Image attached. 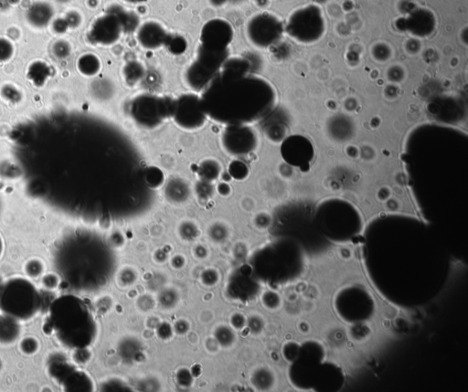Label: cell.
Here are the masks:
<instances>
[{
	"mask_svg": "<svg viewBox=\"0 0 468 392\" xmlns=\"http://www.w3.org/2000/svg\"><path fill=\"white\" fill-rule=\"evenodd\" d=\"M202 107L208 118L229 125H250L272 113L276 92L267 80L251 75L218 73L202 91Z\"/></svg>",
	"mask_w": 468,
	"mask_h": 392,
	"instance_id": "1",
	"label": "cell"
},
{
	"mask_svg": "<svg viewBox=\"0 0 468 392\" xmlns=\"http://www.w3.org/2000/svg\"><path fill=\"white\" fill-rule=\"evenodd\" d=\"M56 331L67 346L84 349L93 343L96 325L92 314L81 299L66 296L58 299L52 308Z\"/></svg>",
	"mask_w": 468,
	"mask_h": 392,
	"instance_id": "2",
	"label": "cell"
},
{
	"mask_svg": "<svg viewBox=\"0 0 468 392\" xmlns=\"http://www.w3.org/2000/svg\"><path fill=\"white\" fill-rule=\"evenodd\" d=\"M285 32L297 43L311 45L324 37L326 20L319 6L310 4L297 8L289 15Z\"/></svg>",
	"mask_w": 468,
	"mask_h": 392,
	"instance_id": "3",
	"label": "cell"
},
{
	"mask_svg": "<svg viewBox=\"0 0 468 392\" xmlns=\"http://www.w3.org/2000/svg\"><path fill=\"white\" fill-rule=\"evenodd\" d=\"M173 99L154 93H141L128 105V114L135 125L155 129L172 118Z\"/></svg>",
	"mask_w": 468,
	"mask_h": 392,
	"instance_id": "4",
	"label": "cell"
},
{
	"mask_svg": "<svg viewBox=\"0 0 468 392\" xmlns=\"http://www.w3.org/2000/svg\"><path fill=\"white\" fill-rule=\"evenodd\" d=\"M229 57V50L218 51L199 45L195 59L185 72L184 80L187 86L194 92H202Z\"/></svg>",
	"mask_w": 468,
	"mask_h": 392,
	"instance_id": "5",
	"label": "cell"
},
{
	"mask_svg": "<svg viewBox=\"0 0 468 392\" xmlns=\"http://www.w3.org/2000/svg\"><path fill=\"white\" fill-rule=\"evenodd\" d=\"M246 37L256 48L267 49L278 43L285 32V24L276 15L261 13L247 22Z\"/></svg>",
	"mask_w": 468,
	"mask_h": 392,
	"instance_id": "6",
	"label": "cell"
},
{
	"mask_svg": "<svg viewBox=\"0 0 468 392\" xmlns=\"http://www.w3.org/2000/svg\"><path fill=\"white\" fill-rule=\"evenodd\" d=\"M172 118L184 130H198L208 119L202 107L201 96L195 93L181 94L173 99Z\"/></svg>",
	"mask_w": 468,
	"mask_h": 392,
	"instance_id": "7",
	"label": "cell"
},
{
	"mask_svg": "<svg viewBox=\"0 0 468 392\" xmlns=\"http://www.w3.org/2000/svg\"><path fill=\"white\" fill-rule=\"evenodd\" d=\"M259 143L258 135L248 125L226 126L222 135V144L232 157H244L255 152Z\"/></svg>",
	"mask_w": 468,
	"mask_h": 392,
	"instance_id": "8",
	"label": "cell"
},
{
	"mask_svg": "<svg viewBox=\"0 0 468 392\" xmlns=\"http://www.w3.org/2000/svg\"><path fill=\"white\" fill-rule=\"evenodd\" d=\"M125 32L119 14L111 8L93 20L88 31V40L96 45L110 46L116 43Z\"/></svg>",
	"mask_w": 468,
	"mask_h": 392,
	"instance_id": "9",
	"label": "cell"
},
{
	"mask_svg": "<svg viewBox=\"0 0 468 392\" xmlns=\"http://www.w3.org/2000/svg\"><path fill=\"white\" fill-rule=\"evenodd\" d=\"M261 287L250 264H243L229 276L227 294L239 302H249L257 296Z\"/></svg>",
	"mask_w": 468,
	"mask_h": 392,
	"instance_id": "10",
	"label": "cell"
},
{
	"mask_svg": "<svg viewBox=\"0 0 468 392\" xmlns=\"http://www.w3.org/2000/svg\"><path fill=\"white\" fill-rule=\"evenodd\" d=\"M281 155L285 163L296 169H308L315 158L313 144L303 135H290L282 141Z\"/></svg>",
	"mask_w": 468,
	"mask_h": 392,
	"instance_id": "11",
	"label": "cell"
},
{
	"mask_svg": "<svg viewBox=\"0 0 468 392\" xmlns=\"http://www.w3.org/2000/svg\"><path fill=\"white\" fill-rule=\"evenodd\" d=\"M234 29L225 19L215 17L206 22L201 29L199 45L205 48L225 51L234 40Z\"/></svg>",
	"mask_w": 468,
	"mask_h": 392,
	"instance_id": "12",
	"label": "cell"
},
{
	"mask_svg": "<svg viewBox=\"0 0 468 392\" xmlns=\"http://www.w3.org/2000/svg\"><path fill=\"white\" fill-rule=\"evenodd\" d=\"M138 43L146 50H157L166 46L170 35L162 23L147 20L137 29Z\"/></svg>",
	"mask_w": 468,
	"mask_h": 392,
	"instance_id": "13",
	"label": "cell"
},
{
	"mask_svg": "<svg viewBox=\"0 0 468 392\" xmlns=\"http://www.w3.org/2000/svg\"><path fill=\"white\" fill-rule=\"evenodd\" d=\"M54 16V10L52 5L44 1H38L29 8L26 19L33 28L43 29L52 22Z\"/></svg>",
	"mask_w": 468,
	"mask_h": 392,
	"instance_id": "14",
	"label": "cell"
},
{
	"mask_svg": "<svg viewBox=\"0 0 468 392\" xmlns=\"http://www.w3.org/2000/svg\"><path fill=\"white\" fill-rule=\"evenodd\" d=\"M141 352L140 342L135 338H125L120 341L119 352L123 361H133Z\"/></svg>",
	"mask_w": 468,
	"mask_h": 392,
	"instance_id": "15",
	"label": "cell"
},
{
	"mask_svg": "<svg viewBox=\"0 0 468 392\" xmlns=\"http://www.w3.org/2000/svg\"><path fill=\"white\" fill-rule=\"evenodd\" d=\"M17 334H19V326L13 317L0 318V342L1 343H11L16 340Z\"/></svg>",
	"mask_w": 468,
	"mask_h": 392,
	"instance_id": "16",
	"label": "cell"
},
{
	"mask_svg": "<svg viewBox=\"0 0 468 392\" xmlns=\"http://www.w3.org/2000/svg\"><path fill=\"white\" fill-rule=\"evenodd\" d=\"M190 190L188 185L181 181H172L167 186L166 196L172 202L181 203L188 199Z\"/></svg>",
	"mask_w": 468,
	"mask_h": 392,
	"instance_id": "17",
	"label": "cell"
},
{
	"mask_svg": "<svg viewBox=\"0 0 468 392\" xmlns=\"http://www.w3.org/2000/svg\"><path fill=\"white\" fill-rule=\"evenodd\" d=\"M78 69L85 76L96 75L101 69V61L97 56L91 54L82 55L78 61Z\"/></svg>",
	"mask_w": 468,
	"mask_h": 392,
	"instance_id": "18",
	"label": "cell"
},
{
	"mask_svg": "<svg viewBox=\"0 0 468 392\" xmlns=\"http://www.w3.org/2000/svg\"><path fill=\"white\" fill-rule=\"evenodd\" d=\"M222 167L213 159H206L199 165V176L202 181L211 182L219 178Z\"/></svg>",
	"mask_w": 468,
	"mask_h": 392,
	"instance_id": "19",
	"label": "cell"
},
{
	"mask_svg": "<svg viewBox=\"0 0 468 392\" xmlns=\"http://www.w3.org/2000/svg\"><path fill=\"white\" fill-rule=\"evenodd\" d=\"M123 76L126 84L135 85L139 82L144 76V68L137 61H130L126 63L123 69Z\"/></svg>",
	"mask_w": 468,
	"mask_h": 392,
	"instance_id": "20",
	"label": "cell"
},
{
	"mask_svg": "<svg viewBox=\"0 0 468 392\" xmlns=\"http://www.w3.org/2000/svg\"><path fill=\"white\" fill-rule=\"evenodd\" d=\"M214 338L220 346L229 347L234 345L236 337L232 327L228 326H220L215 329Z\"/></svg>",
	"mask_w": 468,
	"mask_h": 392,
	"instance_id": "21",
	"label": "cell"
},
{
	"mask_svg": "<svg viewBox=\"0 0 468 392\" xmlns=\"http://www.w3.org/2000/svg\"><path fill=\"white\" fill-rule=\"evenodd\" d=\"M145 178L146 184L153 190L160 188L164 183V174L160 169L156 167H146Z\"/></svg>",
	"mask_w": 468,
	"mask_h": 392,
	"instance_id": "22",
	"label": "cell"
},
{
	"mask_svg": "<svg viewBox=\"0 0 468 392\" xmlns=\"http://www.w3.org/2000/svg\"><path fill=\"white\" fill-rule=\"evenodd\" d=\"M228 173L232 179L241 181L248 178L250 169L244 162L234 160L229 165Z\"/></svg>",
	"mask_w": 468,
	"mask_h": 392,
	"instance_id": "23",
	"label": "cell"
},
{
	"mask_svg": "<svg viewBox=\"0 0 468 392\" xmlns=\"http://www.w3.org/2000/svg\"><path fill=\"white\" fill-rule=\"evenodd\" d=\"M179 296L174 289L167 288L162 291L158 296V302L163 309H172L179 303Z\"/></svg>",
	"mask_w": 468,
	"mask_h": 392,
	"instance_id": "24",
	"label": "cell"
},
{
	"mask_svg": "<svg viewBox=\"0 0 468 392\" xmlns=\"http://www.w3.org/2000/svg\"><path fill=\"white\" fill-rule=\"evenodd\" d=\"M166 47L172 54H181V53L186 51L187 41L182 37L170 36L169 40H167Z\"/></svg>",
	"mask_w": 468,
	"mask_h": 392,
	"instance_id": "25",
	"label": "cell"
},
{
	"mask_svg": "<svg viewBox=\"0 0 468 392\" xmlns=\"http://www.w3.org/2000/svg\"><path fill=\"white\" fill-rule=\"evenodd\" d=\"M14 46L10 40L0 38V63L8 61L14 55Z\"/></svg>",
	"mask_w": 468,
	"mask_h": 392,
	"instance_id": "26",
	"label": "cell"
},
{
	"mask_svg": "<svg viewBox=\"0 0 468 392\" xmlns=\"http://www.w3.org/2000/svg\"><path fill=\"white\" fill-rule=\"evenodd\" d=\"M266 370H259L254 373L252 377V383L255 386L258 390H264L267 388L268 383H269V377Z\"/></svg>",
	"mask_w": 468,
	"mask_h": 392,
	"instance_id": "27",
	"label": "cell"
},
{
	"mask_svg": "<svg viewBox=\"0 0 468 392\" xmlns=\"http://www.w3.org/2000/svg\"><path fill=\"white\" fill-rule=\"evenodd\" d=\"M137 273L134 270L126 268V269H123L120 273L119 278V285H122L123 287H129V285H133L137 281Z\"/></svg>",
	"mask_w": 468,
	"mask_h": 392,
	"instance_id": "28",
	"label": "cell"
},
{
	"mask_svg": "<svg viewBox=\"0 0 468 392\" xmlns=\"http://www.w3.org/2000/svg\"><path fill=\"white\" fill-rule=\"evenodd\" d=\"M201 278L203 285L210 287H213V285H216L218 281H219V276H218L217 271L213 269L204 271V272L202 273Z\"/></svg>",
	"mask_w": 468,
	"mask_h": 392,
	"instance_id": "29",
	"label": "cell"
},
{
	"mask_svg": "<svg viewBox=\"0 0 468 392\" xmlns=\"http://www.w3.org/2000/svg\"><path fill=\"white\" fill-rule=\"evenodd\" d=\"M176 380H178V383L181 387L188 388L193 384V378L190 370H186V368H182L176 374Z\"/></svg>",
	"mask_w": 468,
	"mask_h": 392,
	"instance_id": "30",
	"label": "cell"
},
{
	"mask_svg": "<svg viewBox=\"0 0 468 392\" xmlns=\"http://www.w3.org/2000/svg\"><path fill=\"white\" fill-rule=\"evenodd\" d=\"M54 53L60 57H66L70 53L69 44L63 40H59L54 44Z\"/></svg>",
	"mask_w": 468,
	"mask_h": 392,
	"instance_id": "31",
	"label": "cell"
},
{
	"mask_svg": "<svg viewBox=\"0 0 468 392\" xmlns=\"http://www.w3.org/2000/svg\"><path fill=\"white\" fill-rule=\"evenodd\" d=\"M157 333L158 335L160 336V338H162V340H167V338L172 337L173 329L172 326L169 325V324H158Z\"/></svg>",
	"mask_w": 468,
	"mask_h": 392,
	"instance_id": "32",
	"label": "cell"
},
{
	"mask_svg": "<svg viewBox=\"0 0 468 392\" xmlns=\"http://www.w3.org/2000/svg\"><path fill=\"white\" fill-rule=\"evenodd\" d=\"M211 237L215 241H222L227 237V232L222 227L215 225L213 229H211Z\"/></svg>",
	"mask_w": 468,
	"mask_h": 392,
	"instance_id": "33",
	"label": "cell"
},
{
	"mask_svg": "<svg viewBox=\"0 0 468 392\" xmlns=\"http://www.w3.org/2000/svg\"><path fill=\"white\" fill-rule=\"evenodd\" d=\"M66 20L68 26L72 27V28L73 27V28H75V27L80 25L81 22L80 14L75 13V11H72V13L67 14Z\"/></svg>",
	"mask_w": 468,
	"mask_h": 392,
	"instance_id": "34",
	"label": "cell"
},
{
	"mask_svg": "<svg viewBox=\"0 0 468 392\" xmlns=\"http://www.w3.org/2000/svg\"><path fill=\"white\" fill-rule=\"evenodd\" d=\"M231 324L235 329H241L246 326V320L241 314H235L231 318Z\"/></svg>",
	"mask_w": 468,
	"mask_h": 392,
	"instance_id": "35",
	"label": "cell"
},
{
	"mask_svg": "<svg viewBox=\"0 0 468 392\" xmlns=\"http://www.w3.org/2000/svg\"><path fill=\"white\" fill-rule=\"evenodd\" d=\"M128 389V386H126L123 383L116 382V380H112L107 385H105V391H129Z\"/></svg>",
	"mask_w": 468,
	"mask_h": 392,
	"instance_id": "36",
	"label": "cell"
},
{
	"mask_svg": "<svg viewBox=\"0 0 468 392\" xmlns=\"http://www.w3.org/2000/svg\"><path fill=\"white\" fill-rule=\"evenodd\" d=\"M188 329H190V325H188L186 320L178 321V322H176L174 327H173L174 331L179 335L186 334L188 331Z\"/></svg>",
	"mask_w": 468,
	"mask_h": 392,
	"instance_id": "37",
	"label": "cell"
},
{
	"mask_svg": "<svg viewBox=\"0 0 468 392\" xmlns=\"http://www.w3.org/2000/svg\"><path fill=\"white\" fill-rule=\"evenodd\" d=\"M32 262H33L34 267H32V265L31 264H29L27 273L29 276L36 277L39 276L40 273H41V271H43V267H41L40 264H39V262H38L37 261H32Z\"/></svg>",
	"mask_w": 468,
	"mask_h": 392,
	"instance_id": "38",
	"label": "cell"
},
{
	"mask_svg": "<svg viewBox=\"0 0 468 392\" xmlns=\"http://www.w3.org/2000/svg\"><path fill=\"white\" fill-rule=\"evenodd\" d=\"M218 193L222 196H228L231 193V188L227 183H220L218 186Z\"/></svg>",
	"mask_w": 468,
	"mask_h": 392,
	"instance_id": "39",
	"label": "cell"
},
{
	"mask_svg": "<svg viewBox=\"0 0 468 392\" xmlns=\"http://www.w3.org/2000/svg\"><path fill=\"white\" fill-rule=\"evenodd\" d=\"M172 264L173 266L176 268V269H179V268H181L185 264V260L184 258L182 257V256H175L174 258H173V260L172 261Z\"/></svg>",
	"mask_w": 468,
	"mask_h": 392,
	"instance_id": "40",
	"label": "cell"
},
{
	"mask_svg": "<svg viewBox=\"0 0 468 392\" xmlns=\"http://www.w3.org/2000/svg\"><path fill=\"white\" fill-rule=\"evenodd\" d=\"M206 249L203 248V247L199 246L198 248L196 249V255L198 256L199 258H205V256L207 255V252L205 250Z\"/></svg>",
	"mask_w": 468,
	"mask_h": 392,
	"instance_id": "41",
	"label": "cell"
},
{
	"mask_svg": "<svg viewBox=\"0 0 468 392\" xmlns=\"http://www.w3.org/2000/svg\"><path fill=\"white\" fill-rule=\"evenodd\" d=\"M123 2L128 3V4L137 5L141 4V3H145L149 1V0H123Z\"/></svg>",
	"mask_w": 468,
	"mask_h": 392,
	"instance_id": "42",
	"label": "cell"
}]
</instances>
